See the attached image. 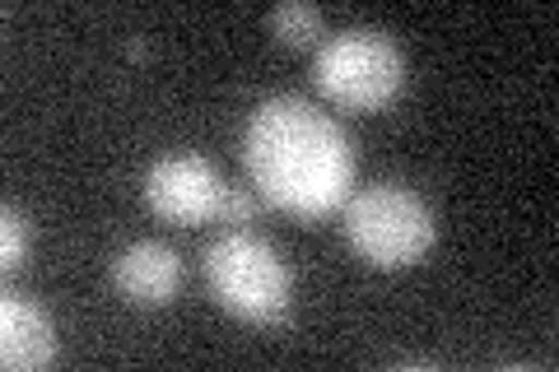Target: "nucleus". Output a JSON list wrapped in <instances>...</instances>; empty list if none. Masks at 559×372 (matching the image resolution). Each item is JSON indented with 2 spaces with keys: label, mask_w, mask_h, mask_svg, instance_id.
I'll return each instance as SVG.
<instances>
[{
  "label": "nucleus",
  "mask_w": 559,
  "mask_h": 372,
  "mask_svg": "<svg viewBox=\"0 0 559 372\" xmlns=\"http://www.w3.org/2000/svg\"><path fill=\"white\" fill-rule=\"evenodd\" d=\"M242 158L257 191L289 215H331L355 182V154L331 117L304 98H266L248 121Z\"/></svg>",
  "instance_id": "1"
},
{
  "label": "nucleus",
  "mask_w": 559,
  "mask_h": 372,
  "mask_svg": "<svg viewBox=\"0 0 559 372\" xmlns=\"http://www.w3.org/2000/svg\"><path fill=\"white\" fill-rule=\"evenodd\" d=\"M210 293L242 322H275L289 308V271L275 256L271 242H261L242 228H229L205 252Z\"/></svg>",
  "instance_id": "2"
},
{
  "label": "nucleus",
  "mask_w": 559,
  "mask_h": 372,
  "mask_svg": "<svg viewBox=\"0 0 559 372\" xmlns=\"http://www.w3.org/2000/svg\"><path fill=\"white\" fill-rule=\"evenodd\" d=\"M345 238L369 265L396 271V265H411L433 247V215L415 191L382 182L359 191L345 205Z\"/></svg>",
  "instance_id": "3"
},
{
  "label": "nucleus",
  "mask_w": 559,
  "mask_h": 372,
  "mask_svg": "<svg viewBox=\"0 0 559 372\" xmlns=\"http://www.w3.org/2000/svg\"><path fill=\"white\" fill-rule=\"evenodd\" d=\"M401 51L392 38H382L373 28H345L336 38H326L318 61H312V80L326 98L345 103V108H382L401 88Z\"/></svg>",
  "instance_id": "4"
},
{
  "label": "nucleus",
  "mask_w": 559,
  "mask_h": 372,
  "mask_svg": "<svg viewBox=\"0 0 559 372\" xmlns=\"http://www.w3.org/2000/svg\"><path fill=\"white\" fill-rule=\"evenodd\" d=\"M224 187L219 172L205 164L197 154H173L159 158L145 177V201L159 219L168 224H205L219 215V201H224Z\"/></svg>",
  "instance_id": "5"
},
{
  "label": "nucleus",
  "mask_w": 559,
  "mask_h": 372,
  "mask_svg": "<svg viewBox=\"0 0 559 372\" xmlns=\"http://www.w3.org/2000/svg\"><path fill=\"white\" fill-rule=\"evenodd\" d=\"M112 275H117V289L127 293L131 303L159 308L182 285V261L164 242H135V247H127V252L117 256Z\"/></svg>",
  "instance_id": "6"
},
{
  "label": "nucleus",
  "mask_w": 559,
  "mask_h": 372,
  "mask_svg": "<svg viewBox=\"0 0 559 372\" xmlns=\"http://www.w3.org/2000/svg\"><path fill=\"white\" fill-rule=\"evenodd\" d=\"M57 353V331L47 312L20 293L0 298V359L5 368H43Z\"/></svg>",
  "instance_id": "7"
},
{
  "label": "nucleus",
  "mask_w": 559,
  "mask_h": 372,
  "mask_svg": "<svg viewBox=\"0 0 559 372\" xmlns=\"http://www.w3.org/2000/svg\"><path fill=\"white\" fill-rule=\"evenodd\" d=\"M271 28H275V38H285V43H312L322 33V14L312 5H280L271 14Z\"/></svg>",
  "instance_id": "8"
},
{
  "label": "nucleus",
  "mask_w": 559,
  "mask_h": 372,
  "mask_svg": "<svg viewBox=\"0 0 559 372\" xmlns=\"http://www.w3.org/2000/svg\"><path fill=\"white\" fill-rule=\"evenodd\" d=\"M24 261H28V219L20 209H5V215H0V265L20 271Z\"/></svg>",
  "instance_id": "9"
},
{
  "label": "nucleus",
  "mask_w": 559,
  "mask_h": 372,
  "mask_svg": "<svg viewBox=\"0 0 559 372\" xmlns=\"http://www.w3.org/2000/svg\"><path fill=\"white\" fill-rule=\"evenodd\" d=\"M252 215H257V201L248 196V191L229 187V191H224V201H219V215H215V219H219V224H234V228H238V224H248Z\"/></svg>",
  "instance_id": "10"
}]
</instances>
